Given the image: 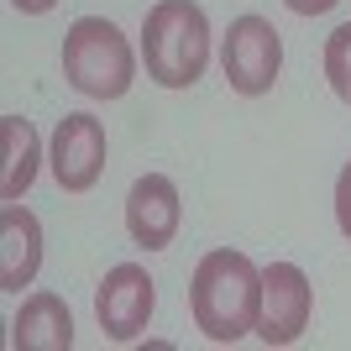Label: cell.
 I'll return each mask as SVG.
<instances>
[{
    "mask_svg": "<svg viewBox=\"0 0 351 351\" xmlns=\"http://www.w3.org/2000/svg\"><path fill=\"white\" fill-rule=\"evenodd\" d=\"M100 173H105V126L89 110H73L53 132V178H58V189L84 194L100 184Z\"/></svg>",
    "mask_w": 351,
    "mask_h": 351,
    "instance_id": "7",
    "label": "cell"
},
{
    "mask_svg": "<svg viewBox=\"0 0 351 351\" xmlns=\"http://www.w3.org/2000/svg\"><path fill=\"white\" fill-rule=\"evenodd\" d=\"M336 226H341V236L351 241V162L341 168V178H336Z\"/></svg>",
    "mask_w": 351,
    "mask_h": 351,
    "instance_id": "13",
    "label": "cell"
},
{
    "mask_svg": "<svg viewBox=\"0 0 351 351\" xmlns=\"http://www.w3.org/2000/svg\"><path fill=\"white\" fill-rule=\"evenodd\" d=\"M189 315L215 346H236L241 336H252L263 315V273L252 267V257L231 247L205 252L189 278Z\"/></svg>",
    "mask_w": 351,
    "mask_h": 351,
    "instance_id": "1",
    "label": "cell"
},
{
    "mask_svg": "<svg viewBox=\"0 0 351 351\" xmlns=\"http://www.w3.org/2000/svg\"><path fill=\"white\" fill-rule=\"evenodd\" d=\"M43 267V220L32 215L27 205L5 199L0 210V289L21 293Z\"/></svg>",
    "mask_w": 351,
    "mask_h": 351,
    "instance_id": "9",
    "label": "cell"
},
{
    "mask_svg": "<svg viewBox=\"0 0 351 351\" xmlns=\"http://www.w3.org/2000/svg\"><path fill=\"white\" fill-rule=\"evenodd\" d=\"M11 5H16L21 16H43V11H53L58 0H11Z\"/></svg>",
    "mask_w": 351,
    "mask_h": 351,
    "instance_id": "15",
    "label": "cell"
},
{
    "mask_svg": "<svg viewBox=\"0 0 351 351\" xmlns=\"http://www.w3.org/2000/svg\"><path fill=\"white\" fill-rule=\"evenodd\" d=\"M16 351H69L73 346V315L58 293H32L11 325Z\"/></svg>",
    "mask_w": 351,
    "mask_h": 351,
    "instance_id": "10",
    "label": "cell"
},
{
    "mask_svg": "<svg viewBox=\"0 0 351 351\" xmlns=\"http://www.w3.org/2000/svg\"><path fill=\"white\" fill-rule=\"evenodd\" d=\"M325 79H330V89L351 105V21L325 37Z\"/></svg>",
    "mask_w": 351,
    "mask_h": 351,
    "instance_id": "12",
    "label": "cell"
},
{
    "mask_svg": "<svg viewBox=\"0 0 351 351\" xmlns=\"http://www.w3.org/2000/svg\"><path fill=\"white\" fill-rule=\"evenodd\" d=\"M220 69L231 79L236 95H267L273 79L283 69V43H278V27L263 21V16H236L231 32H226V43H220Z\"/></svg>",
    "mask_w": 351,
    "mask_h": 351,
    "instance_id": "4",
    "label": "cell"
},
{
    "mask_svg": "<svg viewBox=\"0 0 351 351\" xmlns=\"http://www.w3.org/2000/svg\"><path fill=\"white\" fill-rule=\"evenodd\" d=\"M178 220H184V205H178V189L168 173H142L126 194V231L142 252H162L173 247Z\"/></svg>",
    "mask_w": 351,
    "mask_h": 351,
    "instance_id": "8",
    "label": "cell"
},
{
    "mask_svg": "<svg viewBox=\"0 0 351 351\" xmlns=\"http://www.w3.org/2000/svg\"><path fill=\"white\" fill-rule=\"evenodd\" d=\"M0 132H5V178H0V199H21L37 178V126L21 116H0Z\"/></svg>",
    "mask_w": 351,
    "mask_h": 351,
    "instance_id": "11",
    "label": "cell"
},
{
    "mask_svg": "<svg viewBox=\"0 0 351 351\" xmlns=\"http://www.w3.org/2000/svg\"><path fill=\"white\" fill-rule=\"evenodd\" d=\"M63 73L89 100H121L136 79V53L121 37L116 21L105 16H79L63 37Z\"/></svg>",
    "mask_w": 351,
    "mask_h": 351,
    "instance_id": "3",
    "label": "cell"
},
{
    "mask_svg": "<svg viewBox=\"0 0 351 351\" xmlns=\"http://www.w3.org/2000/svg\"><path fill=\"white\" fill-rule=\"evenodd\" d=\"M315 315V289H309L304 267L293 263H267L263 267V315H257V336L267 346H293L309 330Z\"/></svg>",
    "mask_w": 351,
    "mask_h": 351,
    "instance_id": "6",
    "label": "cell"
},
{
    "mask_svg": "<svg viewBox=\"0 0 351 351\" xmlns=\"http://www.w3.org/2000/svg\"><path fill=\"white\" fill-rule=\"evenodd\" d=\"M293 16H325L330 5H341V0H283Z\"/></svg>",
    "mask_w": 351,
    "mask_h": 351,
    "instance_id": "14",
    "label": "cell"
},
{
    "mask_svg": "<svg viewBox=\"0 0 351 351\" xmlns=\"http://www.w3.org/2000/svg\"><path fill=\"white\" fill-rule=\"evenodd\" d=\"M142 63L162 89H189L210 69V21L194 0H158L142 21Z\"/></svg>",
    "mask_w": 351,
    "mask_h": 351,
    "instance_id": "2",
    "label": "cell"
},
{
    "mask_svg": "<svg viewBox=\"0 0 351 351\" xmlns=\"http://www.w3.org/2000/svg\"><path fill=\"white\" fill-rule=\"evenodd\" d=\"M152 304H158V283L147 278L142 263H116L100 278V289H95V320H100V330L110 341H121V346H132L147 330Z\"/></svg>",
    "mask_w": 351,
    "mask_h": 351,
    "instance_id": "5",
    "label": "cell"
}]
</instances>
